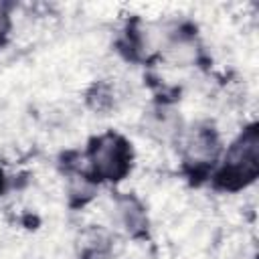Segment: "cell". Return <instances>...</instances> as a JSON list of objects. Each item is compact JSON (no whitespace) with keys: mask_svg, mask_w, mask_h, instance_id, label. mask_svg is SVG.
Returning <instances> with one entry per match:
<instances>
[{"mask_svg":"<svg viewBox=\"0 0 259 259\" xmlns=\"http://www.w3.org/2000/svg\"><path fill=\"white\" fill-rule=\"evenodd\" d=\"M259 140L255 127H251L229 152L221 178L229 186H239L257 176L259 170Z\"/></svg>","mask_w":259,"mask_h":259,"instance_id":"obj_1","label":"cell"},{"mask_svg":"<svg viewBox=\"0 0 259 259\" xmlns=\"http://www.w3.org/2000/svg\"><path fill=\"white\" fill-rule=\"evenodd\" d=\"M4 30V14H2V10H0V32Z\"/></svg>","mask_w":259,"mask_h":259,"instance_id":"obj_3","label":"cell"},{"mask_svg":"<svg viewBox=\"0 0 259 259\" xmlns=\"http://www.w3.org/2000/svg\"><path fill=\"white\" fill-rule=\"evenodd\" d=\"M0 186H2V172H0Z\"/></svg>","mask_w":259,"mask_h":259,"instance_id":"obj_4","label":"cell"},{"mask_svg":"<svg viewBox=\"0 0 259 259\" xmlns=\"http://www.w3.org/2000/svg\"><path fill=\"white\" fill-rule=\"evenodd\" d=\"M127 162H130L127 146L117 136H111V134L103 136L91 148V164L95 174H99L101 178H107V180L119 178L127 170Z\"/></svg>","mask_w":259,"mask_h":259,"instance_id":"obj_2","label":"cell"}]
</instances>
